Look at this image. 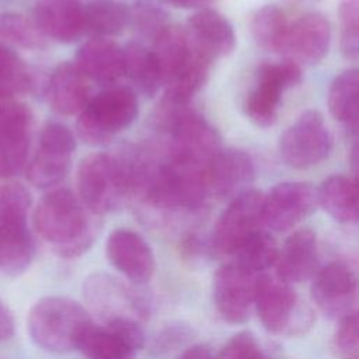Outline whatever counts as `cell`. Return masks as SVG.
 <instances>
[{"instance_id":"1","label":"cell","mask_w":359,"mask_h":359,"mask_svg":"<svg viewBox=\"0 0 359 359\" xmlns=\"http://www.w3.org/2000/svg\"><path fill=\"white\" fill-rule=\"evenodd\" d=\"M88 210L72 191L55 189L46 194L34 212L36 233L65 258L81 255L95 238Z\"/></svg>"},{"instance_id":"2","label":"cell","mask_w":359,"mask_h":359,"mask_svg":"<svg viewBox=\"0 0 359 359\" xmlns=\"http://www.w3.org/2000/svg\"><path fill=\"white\" fill-rule=\"evenodd\" d=\"M91 323L88 311L80 303L62 296H46L31 307L27 327L38 348L52 353H66L77 349Z\"/></svg>"},{"instance_id":"3","label":"cell","mask_w":359,"mask_h":359,"mask_svg":"<svg viewBox=\"0 0 359 359\" xmlns=\"http://www.w3.org/2000/svg\"><path fill=\"white\" fill-rule=\"evenodd\" d=\"M80 201L91 215L116 209L132 191L129 160L107 153H94L81 160L77 171Z\"/></svg>"},{"instance_id":"4","label":"cell","mask_w":359,"mask_h":359,"mask_svg":"<svg viewBox=\"0 0 359 359\" xmlns=\"http://www.w3.org/2000/svg\"><path fill=\"white\" fill-rule=\"evenodd\" d=\"M31 194L17 182L0 187V271L15 276L32 262L35 244L27 226Z\"/></svg>"},{"instance_id":"5","label":"cell","mask_w":359,"mask_h":359,"mask_svg":"<svg viewBox=\"0 0 359 359\" xmlns=\"http://www.w3.org/2000/svg\"><path fill=\"white\" fill-rule=\"evenodd\" d=\"M254 307L262 325L273 334L300 335L314 323L311 309L278 276H257Z\"/></svg>"},{"instance_id":"6","label":"cell","mask_w":359,"mask_h":359,"mask_svg":"<svg viewBox=\"0 0 359 359\" xmlns=\"http://www.w3.org/2000/svg\"><path fill=\"white\" fill-rule=\"evenodd\" d=\"M136 286L111 273L95 272L84 280L83 297L88 310L102 324L118 321L143 324L149 317L150 303Z\"/></svg>"},{"instance_id":"7","label":"cell","mask_w":359,"mask_h":359,"mask_svg":"<svg viewBox=\"0 0 359 359\" xmlns=\"http://www.w3.org/2000/svg\"><path fill=\"white\" fill-rule=\"evenodd\" d=\"M137 115V97L129 87H108L80 112L79 136L88 144H104L128 128Z\"/></svg>"},{"instance_id":"8","label":"cell","mask_w":359,"mask_h":359,"mask_svg":"<svg viewBox=\"0 0 359 359\" xmlns=\"http://www.w3.org/2000/svg\"><path fill=\"white\" fill-rule=\"evenodd\" d=\"M264 226V194L248 189L231 199L229 206L219 216L210 248L215 254L231 257L251 236Z\"/></svg>"},{"instance_id":"9","label":"cell","mask_w":359,"mask_h":359,"mask_svg":"<svg viewBox=\"0 0 359 359\" xmlns=\"http://www.w3.org/2000/svg\"><path fill=\"white\" fill-rule=\"evenodd\" d=\"M302 81V69L297 63L283 60L262 63L257 70L254 88L244 104L247 116L261 128L272 126L279 115L283 93Z\"/></svg>"},{"instance_id":"10","label":"cell","mask_w":359,"mask_h":359,"mask_svg":"<svg viewBox=\"0 0 359 359\" xmlns=\"http://www.w3.org/2000/svg\"><path fill=\"white\" fill-rule=\"evenodd\" d=\"M331 147V133L316 109L303 112L279 139V154L285 164L300 170L320 164Z\"/></svg>"},{"instance_id":"11","label":"cell","mask_w":359,"mask_h":359,"mask_svg":"<svg viewBox=\"0 0 359 359\" xmlns=\"http://www.w3.org/2000/svg\"><path fill=\"white\" fill-rule=\"evenodd\" d=\"M167 132L171 136L168 157L174 161L205 168L220 150L216 129L189 108L180 114Z\"/></svg>"},{"instance_id":"12","label":"cell","mask_w":359,"mask_h":359,"mask_svg":"<svg viewBox=\"0 0 359 359\" xmlns=\"http://www.w3.org/2000/svg\"><path fill=\"white\" fill-rule=\"evenodd\" d=\"M76 149L72 130L57 122H49L42 128L36 153L28 165V180L38 188H49L59 184L67 174L70 158Z\"/></svg>"},{"instance_id":"13","label":"cell","mask_w":359,"mask_h":359,"mask_svg":"<svg viewBox=\"0 0 359 359\" xmlns=\"http://www.w3.org/2000/svg\"><path fill=\"white\" fill-rule=\"evenodd\" d=\"M311 297L327 316L344 318L358 311L359 275L345 262H330L316 272Z\"/></svg>"},{"instance_id":"14","label":"cell","mask_w":359,"mask_h":359,"mask_svg":"<svg viewBox=\"0 0 359 359\" xmlns=\"http://www.w3.org/2000/svg\"><path fill=\"white\" fill-rule=\"evenodd\" d=\"M146 345L143 324L118 321L112 324H90L84 331L77 351L87 359H135Z\"/></svg>"},{"instance_id":"15","label":"cell","mask_w":359,"mask_h":359,"mask_svg":"<svg viewBox=\"0 0 359 359\" xmlns=\"http://www.w3.org/2000/svg\"><path fill=\"white\" fill-rule=\"evenodd\" d=\"M318 205V189L310 184L280 182L264 195V224L273 231H286L310 216Z\"/></svg>"},{"instance_id":"16","label":"cell","mask_w":359,"mask_h":359,"mask_svg":"<svg viewBox=\"0 0 359 359\" xmlns=\"http://www.w3.org/2000/svg\"><path fill=\"white\" fill-rule=\"evenodd\" d=\"M257 275L230 261L219 266L213 275V302L220 317L231 324L248 320L254 307Z\"/></svg>"},{"instance_id":"17","label":"cell","mask_w":359,"mask_h":359,"mask_svg":"<svg viewBox=\"0 0 359 359\" xmlns=\"http://www.w3.org/2000/svg\"><path fill=\"white\" fill-rule=\"evenodd\" d=\"M109 264L133 285H144L154 273V255L147 241L130 229H116L107 240Z\"/></svg>"},{"instance_id":"18","label":"cell","mask_w":359,"mask_h":359,"mask_svg":"<svg viewBox=\"0 0 359 359\" xmlns=\"http://www.w3.org/2000/svg\"><path fill=\"white\" fill-rule=\"evenodd\" d=\"M331 42L330 21L321 13H306L290 22L282 53L300 65L318 63Z\"/></svg>"},{"instance_id":"19","label":"cell","mask_w":359,"mask_h":359,"mask_svg":"<svg viewBox=\"0 0 359 359\" xmlns=\"http://www.w3.org/2000/svg\"><path fill=\"white\" fill-rule=\"evenodd\" d=\"M208 192L216 198H236L248 191L255 180L252 158L243 150H219L206 167Z\"/></svg>"},{"instance_id":"20","label":"cell","mask_w":359,"mask_h":359,"mask_svg":"<svg viewBox=\"0 0 359 359\" xmlns=\"http://www.w3.org/2000/svg\"><path fill=\"white\" fill-rule=\"evenodd\" d=\"M34 22L46 38L73 42L86 32L84 6L80 0H38Z\"/></svg>"},{"instance_id":"21","label":"cell","mask_w":359,"mask_h":359,"mask_svg":"<svg viewBox=\"0 0 359 359\" xmlns=\"http://www.w3.org/2000/svg\"><path fill=\"white\" fill-rule=\"evenodd\" d=\"M187 32L192 43L212 62L230 55L236 48V34L231 24L212 8H202L192 14Z\"/></svg>"},{"instance_id":"22","label":"cell","mask_w":359,"mask_h":359,"mask_svg":"<svg viewBox=\"0 0 359 359\" xmlns=\"http://www.w3.org/2000/svg\"><path fill=\"white\" fill-rule=\"evenodd\" d=\"M76 66L87 79L111 86L125 76L123 49L111 39L93 38L77 50Z\"/></svg>"},{"instance_id":"23","label":"cell","mask_w":359,"mask_h":359,"mask_svg":"<svg viewBox=\"0 0 359 359\" xmlns=\"http://www.w3.org/2000/svg\"><path fill=\"white\" fill-rule=\"evenodd\" d=\"M317 237L310 229L293 231L283 247L279 250L276 259V276L286 283H300L314 275L317 265Z\"/></svg>"},{"instance_id":"24","label":"cell","mask_w":359,"mask_h":359,"mask_svg":"<svg viewBox=\"0 0 359 359\" xmlns=\"http://www.w3.org/2000/svg\"><path fill=\"white\" fill-rule=\"evenodd\" d=\"M46 98L50 108L60 115L81 112L91 101L87 77L76 65H59L49 77Z\"/></svg>"},{"instance_id":"25","label":"cell","mask_w":359,"mask_h":359,"mask_svg":"<svg viewBox=\"0 0 359 359\" xmlns=\"http://www.w3.org/2000/svg\"><path fill=\"white\" fill-rule=\"evenodd\" d=\"M318 203L339 223L359 222V180L331 175L318 189Z\"/></svg>"},{"instance_id":"26","label":"cell","mask_w":359,"mask_h":359,"mask_svg":"<svg viewBox=\"0 0 359 359\" xmlns=\"http://www.w3.org/2000/svg\"><path fill=\"white\" fill-rule=\"evenodd\" d=\"M328 109L351 133H359V67L338 74L328 90Z\"/></svg>"},{"instance_id":"27","label":"cell","mask_w":359,"mask_h":359,"mask_svg":"<svg viewBox=\"0 0 359 359\" xmlns=\"http://www.w3.org/2000/svg\"><path fill=\"white\" fill-rule=\"evenodd\" d=\"M125 76L143 95H154L163 84L161 72L151 49L142 43L130 42L123 49Z\"/></svg>"},{"instance_id":"28","label":"cell","mask_w":359,"mask_h":359,"mask_svg":"<svg viewBox=\"0 0 359 359\" xmlns=\"http://www.w3.org/2000/svg\"><path fill=\"white\" fill-rule=\"evenodd\" d=\"M290 21L285 13L273 6L266 4L261 7L251 21V32L255 42L265 50L282 53Z\"/></svg>"},{"instance_id":"29","label":"cell","mask_w":359,"mask_h":359,"mask_svg":"<svg viewBox=\"0 0 359 359\" xmlns=\"http://www.w3.org/2000/svg\"><path fill=\"white\" fill-rule=\"evenodd\" d=\"M130 18V11L114 0H93L84 6L86 32L95 38H107L122 32Z\"/></svg>"},{"instance_id":"30","label":"cell","mask_w":359,"mask_h":359,"mask_svg":"<svg viewBox=\"0 0 359 359\" xmlns=\"http://www.w3.org/2000/svg\"><path fill=\"white\" fill-rule=\"evenodd\" d=\"M279 248L271 234L259 230L251 236L231 257L233 262L247 272L257 275L276 264Z\"/></svg>"},{"instance_id":"31","label":"cell","mask_w":359,"mask_h":359,"mask_svg":"<svg viewBox=\"0 0 359 359\" xmlns=\"http://www.w3.org/2000/svg\"><path fill=\"white\" fill-rule=\"evenodd\" d=\"M32 86L27 65L11 49L0 45V97L14 98Z\"/></svg>"},{"instance_id":"32","label":"cell","mask_w":359,"mask_h":359,"mask_svg":"<svg viewBox=\"0 0 359 359\" xmlns=\"http://www.w3.org/2000/svg\"><path fill=\"white\" fill-rule=\"evenodd\" d=\"M0 36L27 49L43 48L46 38L34 21L14 13L0 15Z\"/></svg>"},{"instance_id":"33","label":"cell","mask_w":359,"mask_h":359,"mask_svg":"<svg viewBox=\"0 0 359 359\" xmlns=\"http://www.w3.org/2000/svg\"><path fill=\"white\" fill-rule=\"evenodd\" d=\"M31 121L32 115L25 104L0 97V140L29 136Z\"/></svg>"},{"instance_id":"34","label":"cell","mask_w":359,"mask_h":359,"mask_svg":"<svg viewBox=\"0 0 359 359\" xmlns=\"http://www.w3.org/2000/svg\"><path fill=\"white\" fill-rule=\"evenodd\" d=\"M339 46L346 59H359V0H339Z\"/></svg>"},{"instance_id":"35","label":"cell","mask_w":359,"mask_h":359,"mask_svg":"<svg viewBox=\"0 0 359 359\" xmlns=\"http://www.w3.org/2000/svg\"><path fill=\"white\" fill-rule=\"evenodd\" d=\"M29 136L0 140V180L18 174L27 161Z\"/></svg>"},{"instance_id":"36","label":"cell","mask_w":359,"mask_h":359,"mask_svg":"<svg viewBox=\"0 0 359 359\" xmlns=\"http://www.w3.org/2000/svg\"><path fill=\"white\" fill-rule=\"evenodd\" d=\"M337 352L348 359H359V310L341 318L334 337Z\"/></svg>"},{"instance_id":"37","label":"cell","mask_w":359,"mask_h":359,"mask_svg":"<svg viewBox=\"0 0 359 359\" xmlns=\"http://www.w3.org/2000/svg\"><path fill=\"white\" fill-rule=\"evenodd\" d=\"M217 359H268L251 332L233 335L222 348Z\"/></svg>"},{"instance_id":"38","label":"cell","mask_w":359,"mask_h":359,"mask_svg":"<svg viewBox=\"0 0 359 359\" xmlns=\"http://www.w3.org/2000/svg\"><path fill=\"white\" fill-rule=\"evenodd\" d=\"M133 20H135V25L139 31H142L146 35L150 36H156L165 25H168L165 22V14L161 8H158L157 6H154L153 3L149 1H143L140 0L133 10L132 14Z\"/></svg>"},{"instance_id":"39","label":"cell","mask_w":359,"mask_h":359,"mask_svg":"<svg viewBox=\"0 0 359 359\" xmlns=\"http://www.w3.org/2000/svg\"><path fill=\"white\" fill-rule=\"evenodd\" d=\"M189 335V330L184 324H171L165 328H161L153 338L151 342V351L157 353L168 352L174 348H178L187 341V337Z\"/></svg>"},{"instance_id":"40","label":"cell","mask_w":359,"mask_h":359,"mask_svg":"<svg viewBox=\"0 0 359 359\" xmlns=\"http://www.w3.org/2000/svg\"><path fill=\"white\" fill-rule=\"evenodd\" d=\"M14 318L8 307L4 304V302L0 299V342L7 341L14 334Z\"/></svg>"},{"instance_id":"41","label":"cell","mask_w":359,"mask_h":359,"mask_svg":"<svg viewBox=\"0 0 359 359\" xmlns=\"http://www.w3.org/2000/svg\"><path fill=\"white\" fill-rule=\"evenodd\" d=\"M177 359H216L210 346L205 344H196L188 346Z\"/></svg>"},{"instance_id":"42","label":"cell","mask_w":359,"mask_h":359,"mask_svg":"<svg viewBox=\"0 0 359 359\" xmlns=\"http://www.w3.org/2000/svg\"><path fill=\"white\" fill-rule=\"evenodd\" d=\"M349 164L355 174V178L359 180V139L352 144L349 150Z\"/></svg>"},{"instance_id":"43","label":"cell","mask_w":359,"mask_h":359,"mask_svg":"<svg viewBox=\"0 0 359 359\" xmlns=\"http://www.w3.org/2000/svg\"><path fill=\"white\" fill-rule=\"evenodd\" d=\"M163 1L168 3L171 6H175V7H181V8H191V7L203 6V4L209 3L210 0H163Z\"/></svg>"},{"instance_id":"44","label":"cell","mask_w":359,"mask_h":359,"mask_svg":"<svg viewBox=\"0 0 359 359\" xmlns=\"http://www.w3.org/2000/svg\"><path fill=\"white\" fill-rule=\"evenodd\" d=\"M356 180H358V178H356Z\"/></svg>"}]
</instances>
